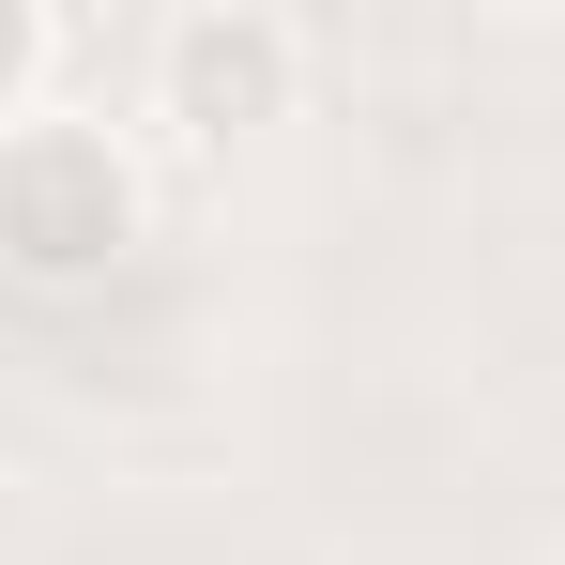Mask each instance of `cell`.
I'll return each instance as SVG.
<instances>
[{
	"mask_svg": "<svg viewBox=\"0 0 565 565\" xmlns=\"http://www.w3.org/2000/svg\"><path fill=\"white\" fill-rule=\"evenodd\" d=\"M138 214H153V199H138V153H122L107 122H46V107H31V122L0 138V260L31 290H93L107 260L138 245Z\"/></svg>",
	"mask_w": 565,
	"mask_h": 565,
	"instance_id": "cell-1",
	"label": "cell"
},
{
	"mask_svg": "<svg viewBox=\"0 0 565 565\" xmlns=\"http://www.w3.org/2000/svg\"><path fill=\"white\" fill-rule=\"evenodd\" d=\"M306 107V31H290L276 0H184L169 31H153V122H184V138H260Z\"/></svg>",
	"mask_w": 565,
	"mask_h": 565,
	"instance_id": "cell-2",
	"label": "cell"
},
{
	"mask_svg": "<svg viewBox=\"0 0 565 565\" xmlns=\"http://www.w3.org/2000/svg\"><path fill=\"white\" fill-rule=\"evenodd\" d=\"M46 62H62V31H46L31 0H0V138L31 122V93H46Z\"/></svg>",
	"mask_w": 565,
	"mask_h": 565,
	"instance_id": "cell-3",
	"label": "cell"
}]
</instances>
